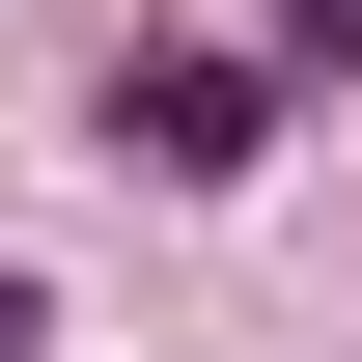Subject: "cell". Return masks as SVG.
<instances>
[{
    "label": "cell",
    "instance_id": "obj_1",
    "mask_svg": "<svg viewBox=\"0 0 362 362\" xmlns=\"http://www.w3.org/2000/svg\"><path fill=\"white\" fill-rule=\"evenodd\" d=\"M112 139H139L168 195H223L251 139H279V84H251V56H139V84H112Z\"/></svg>",
    "mask_w": 362,
    "mask_h": 362
},
{
    "label": "cell",
    "instance_id": "obj_2",
    "mask_svg": "<svg viewBox=\"0 0 362 362\" xmlns=\"http://www.w3.org/2000/svg\"><path fill=\"white\" fill-rule=\"evenodd\" d=\"M279 56H362V0H279Z\"/></svg>",
    "mask_w": 362,
    "mask_h": 362
}]
</instances>
